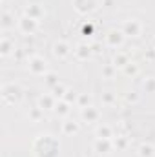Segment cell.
Wrapping results in <instances>:
<instances>
[{
  "label": "cell",
  "instance_id": "cell-1",
  "mask_svg": "<svg viewBox=\"0 0 155 157\" xmlns=\"http://www.w3.org/2000/svg\"><path fill=\"white\" fill-rule=\"evenodd\" d=\"M31 152L35 157H59L60 143L51 133H40L31 143Z\"/></svg>",
  "mask_w": 155,
  "mask_h": 157
},
{
  "label": "cell",
  "instance_id": "cell-2",
  "mask_svg": "<svg viewBox=\"0 0 155 157\" xmlns=\"http://www.w3.org/2000/svg\"><path fill=\"white\" fill-rule=\"evenodd\" d=\"M0 95H2V101L9 106H15L22 101L24 97V90L18 82H6L2 84V90H0Z\"/></svg>",
  "mask_w": 155,
  "mask_h": 157
},
{
  "label": "cell",
  "instance_id": "cell-3",
  "mask_svg": "<svg viewBox=\"0 0 155 157\" xmlns=\"http://www.w3.org/2000/svg\"><path fill=\"white\" fill-rule=\"evenodd\" d=\"M39 26H40L39 20L29 18V17H26V15H22V17L17 18V29H18L22 35H35V33L39 31Z\"/></svg>",
  "mask_w": 155,
  "mask_h": 157
},
{
  "label": "cell",
  "instance_id": "cell-4",
  "mask_svg": "<svg viewBox=\"0 0 155 157\" xmlns=\"http://www.w3.org/2000/svg\"><path fill=\"white\" fill-rule=\"evenodd\" d=\"M28 70H29V73H33V75H46L49 70H47V60L44 59V57H40V55H31L29 59H28Z\"/></svg>",
  "mask_w": 155,
  "mask_h": 157
},
{
  "label": "cell",
  "instance_id": "cell-5",
  "mask_svg": "<svg viewBox=\"0 0 155 157\" xmlns=\"http://www.w3.org/2000/svg\"><path fill=\"white\" fill-rule=\"evenodd\" d=\"M120 29H122L124 37H139L142 33V24L137 18H128V20H124Z\"/></svg>",
  "mask_w": 155,
  "mask_h": 157
},
{
  "label": "cell",
  "instance_id": "cell-6",
  "mask_svg": "<svg viewBox=\"0 0 155 157\" xmlns=\"http://www.w3.org/2000/svg\"><path fill=\"white\" fill-rule=\"evenodd\" d=\"M124 33H122V29H110L108 33H106V37H104V42H106V46L108 48H113V49H119L122 44H124Z\"/></svg>",
  "mask_w": 155,
  "mask_h": 157
},
{
  "label": "cell",
  "instance_id": "cell-7",
  "mask_svg": "<svg viewBox=\"0 0 155 157\" xmlns=\"http://www.w3.org/2000/svg\"><path fill=\"white\" fill-rule=\"evenodd\" d=\"M100 0H73V7L78 15H89L99 7Z\"/></svg>",
  "mask_w": 155,
  "mask_h": 157
},
{
  "label": "cell",
  "instance_id": "cell-8",
  "mask_svg": "<svg viewBox=\"0 0 155 157\" xmlns=\"http://www.w3.org/2000/svg\"><path fill=\"white\" fill-rule=\"evenodd\" d=\"M71 53H73V49H71V46H70L66 40H57V42L53 44V55H55V59L66 60Z\"/></svg>",
  "mask_w": 155,
  "mask_h": 157
},
{
  "label": "cell",
  "instance_id": "cell-9",
  "mask_svg": "<svg viewBox=\"0 0 155 157\" xmlns=\"http://www.w3.org/2000/svg\"><path fill=\"white\" fill-rule=\"evenodd\" d=\"M22 15H26V17H29V18H35V20L40 22V20L46 17V9H44L42 4L31 2V4H28V6L24 7V13H22Z\"/></svg>",
  "mask_w": 155,
  "mask_h": 157
},
{
  "label": "cell",
  "instance_id": "cell-10",
  "mask_svg": "<svg viewBox=\"0 0 155 157\" xmlns=\"http://www.w3.org/2000/svg\"><path fill=\"white\" fill-rule=\"evenodd\" d=\"M80 119L82 122H88V124H93V122H99L100 121V110L97 106H88V108H82L80 110Z\"/></svg>",
  "mask_w": 155,
  "mask_h": 157
},
{
  "label": "cell",
  "instance_id": "cell-11",
  "mask_svg": "<svg viewBox=\"0 0 155 157\" xmlns=\"http://www.w3.org/2000/svg\"><path fill=\"white\" fill-rule=\"evenodd\" d=\"M115 148H113L112 139H95V143H93V152H97L99 155H108Z\"/></svg>",
  "mask_w": 155,
  "mask_h": 157
},
{
  "label": "cell",
  "instance_id": "cell-12",
  "mask_svg": "<svg viewBox=\"0 0 155 157\" xmlns=\"http://www.w3.org/2000/svg\"><path fill=\"white\" fill-rule=\"evenodd\" d=\"M73 55H75V59H78V60H88V59L93 55L91 44H88V42H78L77 46H75V49H73Z\"/></svg>",
  "mask_w": 155,
  "mask_h": 157
},
{
  "label": "cell",
  "instance_id": "cell-13",
  "mask_svg": "<svg viewBox=\"0 0 155 157\" xmlns=\"http://www.w3.org/2000/svg\"><path fill=\"white\" fill-rule=\"evenodd\" d=\"M60 130H62V133H64V135H75L78 130H80V124H78L75 119L66 117V119H62Z\"/></svg>",
  "mask_w": 155,
  "mask_h": 157
},
{
  "label": "cell",
  "instance_id": "cell-14",
  "mask_svg": "<svg viewBox=\"0 0 155 157\" xmlns=\"http://www.w3.org/2000/svg\"><path fill=\"white\" fill-rule=\"evenodd\" d=\"M57 102H59V101L53 97V93H44V95H40V97H39L37 106H40V108L46 112V110H55Z\"/></svg>",
  "mask_w": 155,
  "mask_h": 157
},
{
  "label": "cell",
  "instance_id": "cell-15",
  "mask_svg": "<svg viewBox=\"0 0 155 157\" xmlns=\"http://www.w3.org/2000/svg\"><path fill=\"white\" fill-rule=\"evenodd\" d=\"M95 135H97V139H113V137H115V132H113V128H112L110 124L100 122V124H97V128H95Z\"/></svg>",
  "mask_w": 155,
  "mask_h": 157
},
{
  "label": "cell",
  "instance_id": "cell-16",
  "mask_svg": "<svg viewBox=\"0 0 155 157\" xmlns=\"http://www.w3.org/2000/svg\"><path fill=\"white\" fill-rule=\"evenodd\" d=\"M0 26H2V31H9L11 28H15V26H17L15 15H13V13H9V11H4V13H2Z\"/></svg>",
  "mask_w": 155,
  "mask_h": 157
},
{
  "label": "cell",
  "instance_id": "cell-17",
  "mask_svg": "<svg viewBox=\"0 0 155 157\" xmlns=\"http://www.w3.org/2000/svg\"><path fill=\"white\" fill-rule=\"evenodd\" d=\"M130 62H131L130 60V55L128 53H122V51H117L115 55H113V60H112V64L115 68H120V70H124Z\"/></svg>",
  "mask_w": 155,
  "mask_h": 157
},
{
  "label": "cell",
  "instance_id": "cell-18",
  "mask_svg": "<svg viewBox=\"0 0 155 157\" xmlns=\"http://www.w3.org/2000/svg\"><path fill=\"white\" fill-rule=\"evenodd\" d=\"M13 53H15L13 42L4 35V37L0 39V55H2V57H9V55H13Z\"/></svg>",
  "mask_w": 155,
  "mask_h": 157
},
{
  "label": "cell",
  "instance_id": "cell-19",
  "mask_svg": "<svg viewBox=\"0 0 155 157\" xmlns=\"http://www.w3.org/2000/svg\"><path fill=\"white\" fill-rule=\"evenodd\" d=\"M53 112H55L59 117L66 119V117H70V113H71V104H70V102H66V101H59Z\"/></svg>",
  "mask_w": 155,
  "mask_h": 157
},
{
  "label": "cell",
  "instance_id": "cell-20",
  "mask_svg": "<svg viewBox=\"0 0 155 157\" xmlns=\"http://www.w3.org/2000/svg\"><path fill=\"white\" fill-rule=\"evenodd\" d=\"M112 141H113V148H115L117 152H120V150H126V148H128V144H130V139H128V135H115Z\"/></svg>",
  "mask_w": 155,
  "mask_h": 157
},
{
  "label": "cell",
  "instance_id": "cell-21",
  "mask_svg": "<svg viewBox=\"0 0 155 157\" xmlns=\"http://www.w3.org/2000/svg\"><path fill=\"white\" fill-rule=\"evenodd\" d=\"M137 152H139V157H155V146L152 143H142Z\"/></svg>",
  "mask_w": 155,
  "mask_h": 157
},
{
  "label": "cell",
  "instance_id": "cell-22",
  "mask_svg": "<svg viewBox=\"0 0 155 157\" xmlns=\"http://www.w3.org/2000/svg\"><path fill=\"white\" fill-rule=\"evenodd\" d=\"M75 104H77L80 110H82V108H88V106L93 104V97H91L89 93H78L77 102H75Z\"/></svg>",
  "mask_w": 155,
  "mask_h": 157
},
{
  "label": "cell",
  "instance_id": "cell-23",
  "mask_svg": "<svg viewBox=\"0 0 155 157\" xmlns=\"http://www.w3.org/2000/svg\"><path fill=\"white\" fill-rule=\"evenodd\" d=\"M59 82H60V80H59V75H57L55 71H47V73L44 75V84L49 88V91H51V90H53Z\"/></svg>",
  "mask_w": 155,
  "mask_h": 157
},
{
  "label": "cell",
  "instance_id": "cell-24",
  "mask_svg": "<svg viewBox=\"0 0 155 157\" xmlns=\"http://www.w3.org/2000/svg\"><path fill=\"white\" fill-rule=\"evenodd\" d=\"M28 119H29V121H33V122H40V121L44 119V110H42L40 106L29 108V112H28Z\"/></svg>",
  "mask_w": 155,
  "mask_h": 157
},
{
  "label": "cell",
  "instance_id": "cell-25",
  "mask_svg": "<svg viewBox=\"0 0 155 157\" xmlns=\"http://www.w3.org/2000/svg\"><path fill=\"white\" fill-rule=\"evenodd\" d=\"M68 90H70V88H68V86H66L64 82H59V84H57V86H55V88L51 90V93H53V97H55L57 101H62Z\"/></svg>",
  "mask_w": 155,
  "mask_h": 157
},
{
  "label": "cell",
  "instance_id": "cell-26",
  "mask_svg": "<svg viewBox=\"0 0 155 157\" xmlns=\"http://www.w3.org/2000/svg\"><path fill=\"white\" fill-rule=\"evenodd\" d=\"M117 102V95L113 91H104L102 93V104L104 106H113Z\"/></svg>",
  "mask_w": 155,
  "mask_h": 157
},
{
  "label": "cell",
  "instance_id": "cell-27",
  "mask_svg": "<svg viewBox=\"0 0 155 157\" xmlns=\"http://www.w3.org/2000/svg\"><path fill=\"white\" fill-rule=\"evenodd\" d=\"M144 93H155V77H146L142 82Z\"/></svg>",
  "mask_w": 155,
  "mask_h": 157
},
{
  "label": "cell",
  "instance_id": "cell-28",
  "mask_svg": "<svg viewBox=\"0 0 155 157\" xmlns=\"http://www.w3.org/2000/svg\"><path fill=\"white\" fill-rule=\"evenodd\" d=\"M117 73V68L113 64H106V66H102V77L104 78H113Z\"/></svg>",
  "mask_w": 155,
  "mask_h": 157
},
{
  "label": "cell",
  "instance_id": "cell-29",
  "mask_svg": "<svg viewBox=\"0 0 155 157\" xmlns=\"http://www.w3.org/2000/svg\"><path fill=\"white\" fill-rule=\"evenodd\" d=\"M122 71H124L126 75H131V77H135V75L139 73V66H137V64H133V62H130V64H128V66H126Z\"/></svg>",
  "mask_w": 155,
  "mask_h": 157
},
{
  "label": "cell",
  "instance_id": "cell-30",
  "mask_svg": "<svg viewBox=\"0 0 155 157\" xmlns=\"http://www.w3.org/2000/svg\"><path fill=\"white\" fill-rule=\"evenodd\" d=\"M126 101L131 102V104H137V102L141 101V93H137V91H128V93H126Z\"/></svg>",
  "mask_w": 155,
  "mask_h": 157
},
{
  "label": "cell",
  "instance_id": "cell-31",
  "mask_svg": "<svg viewBox=\"0 0 155 157\" xmlns=\"http://www.w3.org/2000/svg\"><path fill=\"white\" fill-rule=\"evenodd\" d=\"M77 97H78V95L75 93V91H73V90H68L62 101H66V102H70V104H73V102H77Z\"/></svg>",
  "mask_w": 155,
  "mask_h": 157
},
{
  "label": "cell",
  "instance_id": "cell-32",
  "mask_svg": "<svg viewBox=\"0 0 155 157\" xmlns=\"http://www.w3.org/2000/svg\"><path fill=\"white\" fill-rule=\"evenodd\" d=\"M82 33H84V35H91V33H93V26H91V24H84Z\"/></svg>",
  "mask_w": 155,
  "mask_h": 157
}]
</instances>
